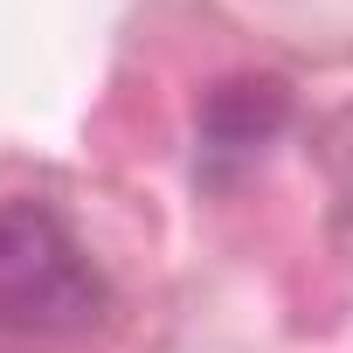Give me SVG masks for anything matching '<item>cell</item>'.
<instances>
[{"label": "cell", "instance_id": "6da1fadb", "mask_svg": "<svg viewBox=\"0 0 353 353\" xmlns=\"http://www.w3.org/2000/svg\"><path fill=\"white\" fill-rule=\"evenodd\" d=\"M111 291L83 243L42 201H0V332L77 339L104 319Z\"/></svg>", "mask_w": 353, "mask_h": 353}, {"label": "cell", "instance_id": "7a4b0ae2", "mask_svg": "<svg viewBox=\"0 0 353 353\" xmlns=\"http://www.w3.org/2000/svg\"><path fill=\"white\" fill-rule=\"evenodd\" d=\"M284 118H291V97H284L277 77H229V83H215L201 97V125H194L201 181H215V188L236 181V173L284 132Z\"/></svg>", "mask_w": 353, "mask_h": 353}]
</instances>
